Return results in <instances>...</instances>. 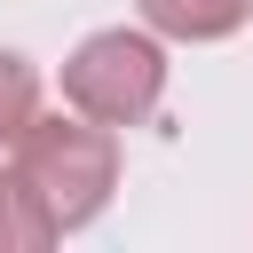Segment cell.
I'll return each mask as SVG.
<instances>
[{
	"label": "cell",
	"instance_id": "3957f363",
	"mask_svg": "<svg viewBox=\"0 0 253 253\" xmlns=\"http://www.w3.org/2000/svg\"><path fill=\"white\" fill-rule=\"evenodd\" d=\"M142 8V24L158 32V40H229V32H245V16H253V0H134Z\"/></svg>",
	"mask_w": 253,
	"mask_h": 253
},
{
	"label": "cell",
	"instance_id": "5b68a950",
	"mask_svg": "<svg viewBox=\"0 0 253 253\" xmlns=\"http://www.w3.org/2000/svg\"><path fill=\"white\" fill-rule=\"evenodd\" d=\"M32 111H40V71L16 47H0V150H16V134L32 126Z\"/></svg>",
	"mask_w": 253,
	"mask_h": 253
},
{
	"label": "cell",
	"instance_id": "6da1fadb",
	"mask_svg": "<svg viewBox=\"0 0 253 253\" xmlns=\"http://www.w3.org/2000/svg\"><path fill=\"white\" fill-rule=\"evenodd\" d=\"M16 174H24V190L40 198V213H47V229L63 237V229H87L103 206H111V190H119V126H95V119H40L32 111V126L16 134Z\"/></svg>",
	"mask_w": 253,
	"mask_h": 253
},
{
	"label": "cell",
	"instance_id": "277c9868",
	"mask_svg": "<svg viewBox=\"0 0 253 253\" xmlns=\"http://www.w3.org/2000/svg\"><path fill=\"white\" fill-rule=\"evenodd\" d=\"M40 245H55V229H47L40 198L24 190V174L0 166V253H40Z\"/></svg>",
	"mask_w": 253,
	"mask_h": 253
},
{
	"label": "cell",
	"instance_id": "7a4b0ae2",
	"mask_svg": "<svg viewBox=\"0 0 253 253\" xmlns=\"http://www.w3.org/2000/svg\"><path fill=\"white\" fill-rule=\"evenodd\" d=\"M166 95V47L158 32H87L71 55H63V103L95 126H142Z\"/></svg>",
	"mask_w": 253,
	"mask_h": 253
}]
</instances>
